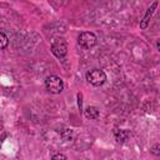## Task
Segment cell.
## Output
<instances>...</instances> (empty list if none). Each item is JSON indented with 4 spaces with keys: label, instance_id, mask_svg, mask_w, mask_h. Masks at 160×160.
<instances>
[{
    "label": "cell",
    "instance_id": "cell-1",
    "mask_svg": "<svg viewBox=\"0 0 160 160\" xmlns=\"http://www.w3.org/2000/svg\"><path fill=\"white\" fill-rule=\"evenodd\" d=\"M45 88L51 94H60L64 90V81L56 75H50L45 79Z\"/></svg>",
    "mask_w": 160,
    "mask_h": 160
},
{
    "label": "cell",
    "instance_id": "cell-2",
    "mask_svg": "<svg viewBox=\"0 0 160 160\" xmlns=\"http://www.w3.org/2000/svg\"><path fill=\"white\" fill-rule=\"evenodd\" d=\"M86 80L94 86H101L106 81V74L100 69H91L86 72Z\"/></svg>",
    "mask_w": 160,
    "mask_h": 160
},
{
    "label": "cell",
    "instance_id": "cell-3",
    "mask_svg": "<svg viewBox=\"0 0 160 160\" xmlns=\"http://www.w3.org/2000/svg\"><path fill=\"white\" fill-rule=\"evenodd\" d=\"M78 42L82 49L89 50V49H91L92 46L96 45V36H95V34H92L90 31H84L79 35Z\"/></svg>",
    "mask_w": 160,
    "mask_h": 160
},
{
    "label": "cell",
    "instance_id": "cell-4",
    "mask_svg": "<svg viewBox=\"0 0 160 160\" xmlns=\"http://www.w3.org/2000/svg\"><path fill=\"white\" fill-rule=\"evenodd\" d=\"M51 52L58 58L62 59L68 52V44L62 38H58L51 44Z\"/></svg>",
    "mask_w": 160,
    "mask_h": 160
},
{
    "label": "cell",
    "instance_id": "cell-5",
    "mask_svg": "<svg viewBox=\"0 0 160 160\" xmlns=\"http://www.w3.org/2000/svg\"><path fill=\"white\" fill-rule=\"evenodd\" d=\"M156 6H158V2L155 1V2H152V5L148 9V11H146L144 19H142L141 22H140V28H141V29H146V26H148V24H149V19H150V16L152 15V12H154V10L156 9Z\"/></svg>",
    "mask_w": 160,
    "mask_h": 160
},
{
    "label": "cell",
    "instance_id": "cell-6",
    "mask_svg": "<svg viewBox=\"0 0 160 160\" xmlns=\"http://www.w3.org/2000/svg\"><path fill=\"white\" fill-rule=\"evenodd\" d=\"M114 135H115L116 141H119V142H125L130 138V132L126 131V130H115L114 131Z\"/></svg>",
    "mask_w": 160,
    "mask_h": 160
},
{
    "label": "cell",
    "instance_id": "cell-7",
    "mask_svg": "<svg viewBox=\"0 0 160 160\" xmlns=\"http://www.w3.org/2000/svg\"><path fill=\"white\" fill-rule=\"evenodd\" d=\"M85 116L90 120H95V119L99 118V110L95 106H89L85 110Z\"/></svg>",
    "mask_w": 160,
    "mask_h": 160
},
{
    "label": "cell",
    "instance_id": "cell-8",
    "mask_svg": "<svg viewBox=\"0 0 160 160\" xmlns=\"http://www.w3.org/2000/svg\"><path fill=\"white\" fill-rule=\"evenodd\" d=\"M9 45V39L4 32H0V50L6 49Z\"/></svg>",
    "mask_w": 160,
    "mask_h": 160
},
{
    "label": "cell",
    "instance_id": "cell-9",
    "mask_svg": "<svg viewBox=\"0 0 160 160\" xmlns=\"http://www.w3.org/2000/svg\"><path fill=\"white\" fill-rule=\"evenodd\" d=\"M159 149H160V145H159V144H156V145H155V146L151 149V152H152V154H155V155H160Z\"/></svg>",
    "mask_w": 160,
    "mask_h": 160
},
{
    "label": "cell",
    "instance_id": "cell-10",
    "mask_svg": "<svg viewBox=\"0 0 160 160\" xmlns=\"http://www.w3.org/2000/svg\"><path fill=\"white\" fill-rule=\"evenodd\" d=\"M51 159H66V155H62V154H55L51 156Z\"/></svg>",
    "mask_w": 160,
    "mask_h": 160
}]
</instances>
